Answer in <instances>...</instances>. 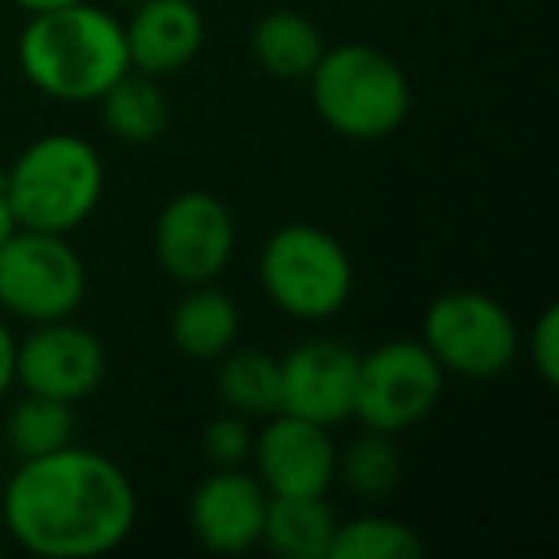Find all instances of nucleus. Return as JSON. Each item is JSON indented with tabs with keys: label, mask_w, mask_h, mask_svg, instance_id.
<instances>
[{
	"label": "nucleus",
	"mask_w": 559,
	"mask_h": 559,
	"mask_svg": "<svg viewBox=\"0 0 559 559\" xmlns=\"http://www.w3.org/2000/svg\"><path fill=\"white\" fill-rule=\"evenodd\" d=\"M139 521V495L111 456L66 444L27 456L4 483L0 525L39 559H96L116 551Z\"/></svg>",
	"instance_id": "obj_1"
},
{
	"label": "nucleus",
	"mask_w": 559,
	"mask_h": 559,
	"mask_svg": "<svg viewBox=\"0 0 559 559\" xmlns=\"http://www.w3.org/2000/svg\"><path fill=\"white\" fill-rule=\"evenodd\" d=\"M16 58L27 85L62 104H96L119 73L131 70L123 24L93 0L32 12Z\"/></svg>",
	"instance_id": "obj_2"
},
{
	"label": "nucleus",
	"mask_w": 559,
	"mask_h": 559,
	"mask_svg": "<svg viewBox=\"0 0 559 559\" xmlns=\"http://www.w3.org/2000/svg\"><path fill=\"white\" fill-rule=\"evenodd\" d=\"M307 85L322 123L349 142L391 139L414 104L403 66L368 43L326 47Z\"/></svg>",
	"instance_id": "obj_3"
},
{
	"label": "nucleus",
	"mask_w": 559,
	"mask_h": 559,
	"mask_svg": "<svg viewBox=\"0 0 559 559\" xmlns=\"http://www.w3.org/2000/svg\"><path fill=\"white\" fill-rule=\"evenodd\" d=\"M4 195L24 230L73 234L104 200V162L78 134H43L4 169Z\"/></svg>",
	"instance_id": "obj_4"
},
{
	"label": "nucleus",
	"mask_w": 559,
	"mask_h": 559,
	"mask_svg": "<svg viewBox=\"0 0 559 559\" xmlns=\"http://www.w3.org/2000/svg\"><path fill=\"white\" fill-rule=\"evenodd\" d=\"M257 276L276 311L296 322H326L353 299V257L330 230L288 223L272 230L257 257Z\"/></svg>",
	"instance_id": "obj_5"
},
{
	"label": "nucleus",
	"mask_w": 559,
	"mask_h": 559,
	"mask_svg": "<svg viewBox=\"0 0 559 559\" xmlns=\"http://www.w3.org/2000/svg\"><path fill=\"white\" fill-rule=\"evenodd\" d=\"M421 345L433 353L444 376L498 380L521 353V330L510 307L487 292L456 288L437 296L421 319Z\"/></svg>",
	"instance_id": "obj_6"
},
{
	"label": "nucleus",
	"mask_w": 559,
	"mask_h": 559,
	"mask_svg": "<svg viewBox=\"0 0 559 559\" xmlns=\"http://www.w3.org/2000/svg\"><path fill=\"white\" fill-rule=\"evenodd\" d=\"M88 269L70 234L24 230L16 226L0 246V314L39 326L73 319L85 304Z\"/></svg>",
	"instance_id": "obj_7"
},
{
	"label": "nucleus",
	"mask_w": 559,
	"mask_h": 559,
	"mask_svg": "<svg viewBox=\"0 0 559 559\" xmlns=\"http://www.w3.org/2000/svg\"><path fill=\"white\" fill-rule=\"evenodd\" d=\"M444 395V368L433 353L411 337L376 345L357 357V391H353V418L380 433H406L437 411Z\"/></svg>",
	"instance_id": "obj_8"
},
{
	"label": "nucleus",
	"mask_w": 559,
	"mask_h": 559,
	"mask_svg": "<svg viewBox=\"0 0 559 559\" xmlns=\"http://www.w3.org/2000/svg\"><path fill=\"white\" fill-rule=\"evenodd\" d=\"M234 249H238V223L230 207L203 188L173 195L154 223L157 264L185 288L223 276L234 261Z\"/></svg>",
	"instance_id": "obj_9"
},
{
	"label": "nucleus",
	"mask_w": 559,
	"mask_h": 559,
	"mask_svg": "<svg viewBox=\"0 0 559 559\" xmlns=\"http://www.w3.org/2000/svg\"><path fill=\"white\" fill-rule=\"evenodd\" d=\"M104 376H108L104 342L73 319L39 322L16 342V383L32 395L78 406L93 391H100Z\"/></svg>",
	"instance_id": "obj_10"
},
{
	"label": "nucleus",
	"mask_w": 559,
	"mask_h": 559,
	"mask_svg": "<svg viewBox=\"0 0 559 559\" xmlns=\"http://www.w3.org/2000/svg\"><path fill=\"white\" fill-rule=\"evenodd\" d=\"M249 464L269 498H319L334 487L337 444L319 421L276 411L253 433Z\"/></svg>",
	"instance_id": "obj_11"
},
{
	"label": "nucleus",
	"mask_w": 559,
	"mask_h": 559,
	"mask_svg": "<svg viewBox=\"0 0 559 559\" xmlns=\"http://www.w3.org/2000/svg\"><path fill=\"white\" fill-rule=\"evenodd\" d=\"M357 357L345 342L311 337L280 357V411L334 429L353 418Z\"/></svg>",
	"instance_id": "obj_12"
},
{
	"label": "nucleus",
	"mask_w": 559,
	"mask_h": 559,
	"mask_svg": "<svg viewBox=\"0 0 559 559\" xmlns=\"http://www.w3.org/2000/svg\"><path fill=\"white\" fill-rule=\"evenodd\" d=\"M269 490L249 467H211L188 498V528L215 556H241L261 544Z\"/></svg>",
	"instance_id": "obj_13"
},
{
	"label": "nucleus",
	"mask_w": 559,
	"mask_h": 559,
	"mask_svg": "<svg viewBox=\"0 0 559 559\" xmlns=\"http://www.w3.org/2000/svg\"><path fill=\"white\" fill-rule=\"evenodd\" d=\"M123 39L131 70L162 81L195 62L207 39V24L192 0H142L131 4Z\"/></svg>",
	"instance_id": "obj_14"
},
{
	"label": "nucleus",
	"mask_w": 559,
	"mask_h": 559,
	"mask_svg": "<svg viewBox=\"0 0 559 559\" xmlns=\"http://www.w3.org/2000/svg\"><path fill=\"white\" fill-rule=\"evenodd\" d=\"M241 334V311L223 288L211 284H192L177 299L169 314V337L180 357L215 365Z\"/></svg>",
	"instance_id": "obj_15"
},
{
	"label": "nucleus",
	"mask_w": 559,
	"mask_h": 559,
	"mask_svg": "<svg viewBox=\"0 0 559 559\" xmlns=\"http://www.w3.org/2000/svg\"><path fill=\"white\" fill-rule=\"evenodd\" d=\"M249 50H253L257 66L276 81H307L311 70L319 66L326 39H322L319 24L296 9H272L257 20L253 35H249Z\"/></svg>",
	"instance_id": "obj_16"
},
{
	"label": "nucleus",
	"mask_w": 559,
	"mask_h": 559,
	"mask_svg": "<svg viewBox=\"0 0 559 559\" xmlns=\"http://www.w3.org/2000/svg\"><path fill=\"white\" fill-rule=\"evenodd\" d=\"M337 533V513L319 498H269L261 544L284 559H330Z\"/></svg>",
	"instance_id": "obj_17"
},
{
	"label": "nucleus",
	"mask_w": 559,
	"mask_h": 559,
	"mask_svg": "<svg viewBox=\"0 0 559 559\" xmlns=\"http://www.w3.org/2000/svg\"><path fill=\"white\" fill-rule=\"evenodd\" d=\"M215 395L226 411L249 421H264L280 411V357L257 345L234 342L215 360Z\"/></svg>",
	"instance_id": "obj_18"
},
{
	"label": "nucleus",
	"mask_w": 559,
	"mask_h": 559,
	"mask_svg": "<svg viewBox=\"0 0 559 559\" xmlns=\"http://www.w3.org/2000/svg\"><path fill=\"white\" fill-rule=\"evenodd\" d=\"M96 104H100V119L108 134L127 146H146V142L162 139L165 123H169V100H165L162 85H157V78L139 70L119 73Z\"/></svg>",
	"instance_id": "obj_19"
},
{
	"label": "nucleus",
	"mask_w": 559,
	"mask_h": 559,
	"mask_svg": "<svg viewBox=\"0 0 559 559\" xmlns=\"http://www.w3.org/2000/svg\"><path fill=\"white\" fill-rule=\"evenodd\" d=\"M399 475H403V452L391 433L365 429L345 449H337L334 483H342L349 495L365 498V502L388 498L399 487Z\"/></svg>",
	"instance_id": "obj_20"
},
{
	"label": "nucleus",
	"mask_w": 559,
	"mask_h": 559,
	"mask_svg": "<svg viewBox=\"0 0 559 559\" xmlns=\"http://www.w3.org/2000/svg\"><path fill=\"white\" fill-rule=\"evenodd\" d=\"M73 429H78V418H73L70 403L24 391V399L12 406L9 421H4V441L20 460L47 456V452L73 444Z\"/></svg>",
	"instance_id": "obj_21"
},
{
	"label": "nucleus",
	"mask_w": 559,
	"mask_h": 559,
	"mask_svg": "<svg viewBox=\"0 0 559 559\" xmlns=\"http://www.w3.org/2000/svg\"><path fill=\"white\" fill-rule=\"evenodd\" d=\"M426 551L421 536L391 513H360L337 521L330 559H418Z\"/></svg>",
	"instance_id": "obj_22"
},
{
	"label": "nucleus",
	"mask_w": 559,
	"mask_h": 559,
	"mask_svg": "<svg viewBox=\"0 0 559 559\" xmlns=\"http://www.w3.org/2000/svg\"><path fill=\"white\" fill-rule=\"evenodd\" d=\"M253 433V421L234 411H223L203 429V456H207L211 467H249Z\"/></svg>",
	"instance_id": "obj_23"
},
{
	"label": "nucleus",
	"mask_w": 559,
	"mask_h": 559,
	"mask_svg": "<svg viewBox=\"0 0 559 559\" xmlns=\"http://www.w3.org/2000/svg\"><path fill=\"white\" fill-rule=\"evenodd\" d=\"M528 360H533V372L540 376L548 388L559 383V307H544L536 326L528 330Z\"/></svg>",
	"instance_id": "obj_24"
},
{
	"label": "nucleus",
	"mask_w": 559,
	"mask_h": 559,
	"mask_svg": "<svg viewBox=\"0 0 559 559\" xmlns=\"http://www.w3.org/2000/svg\"><path fill=\"white\" fill-rule=\"evenodd\" d=\"M16 342L20 337L12 334L9 319L0 314V399L16 388Z\"/></svg>",
	"instance_id": "obj_25"
},
{
	"label": "nucleus",
	"mask_w": 559,
	"mask_h": 559,
	"mask_svg": "<svg viewBox=\"0 0 559 559\" xmlns=\"http://www.w3.org/2000/svg\"><path fill=\"white\" fill-rule=\"evenodd\" d=\"M16 215H12V207H9V195H4V188H0V246L16 234Z\"/></svg>",
	"instance_id": "obj_26"
},
{
	"label": "nucleus",
	"mask_w": 559,
	"mask_h": 559,
	"mask_svg": "<svg viewBox=\"0 0 559 559\" xmlns=\"http://www.w3.org/2000/svg\"><path fill=\"white\" fill-rule=\"evenodd\" d=\"M12 4H16L20 12H27V16H32V12H50V9H66V4H78V0H12Z\"/></svg>",
	"instance_id": "obj_27"
},
{
	"label": "nucleus",
	"mask_w": 559,
	"mask_h": 559,
	"mask_svg": "<svg viewBox=\"0 0 559 559\" xmlns=\"http://www.w3.org/2000/svg\"><path fill=\"white\" fill-rule=\"evenodd\" d=\"M116 4H127V9H131V4H142V0H116Z\"/></svg>",
	"instance_id": "obj_28"
}]
</instances>
